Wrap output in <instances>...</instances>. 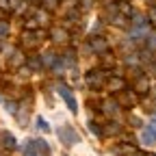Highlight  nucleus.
<instances>
[{
	"instance_id": "obj_4",
	"label": "nucleus",
	"mask_w": 156,
	"mask_h": 156,
	"mask_svg": "<svg viewBox=\"0 0 156 156\" xmlns=\"http://www.w3.org/2000/svg\"><path fill=\"white\" fill-rule=\"evenodd\" d=\"M141 141H143L145 145H154V143H156V124H152V126H147V128L143 130Z\"/></svg>"
},
{
	"instance_id": "obj_6",
	"label": "nucleus",
	"mask_w": 156,
	"mask_h": 156,
	"mask_svg": "<svg viewBox=\"0 0 156 156\" xmlns=\"http://www.w3.org/2000/svg\"><path fill=\"white\" fill-rule=\"evenodd\" d=\"M89 48H91L93 52H100V54H102V52H106L108 46H106V39H104V37H93L91 44H89Z\"/></svg>"
},
{
	"instance_id": "obj_13",
	"label": "nucleus",
	"mask_w": 156,
	"mask_h": 156,
	"mask_svg": "<svg viewBox=\"0 0 156 156\" xmlns=\"http://www.w3.org/2000/svg\"><path fill=\"white\" fill-rule=\"evenodd\" d=\"M22 61H24L22 52H20V50H15V52L11 54V65H13V67H20V65H22Z\"/></svg>"
},
{
	"instance_id": "obj_3",
	"label": "nucleus",
	"mask_w": 156,
	"mask_h": 156,
	"mask_svg": "<svg viewBox=\"0 0 156 156\" xmlns=\"http://www.w3.org/2000/svg\"><path fill=\"white\" fill-rule=\"evenodd\" d=\"M58 93H61V98L65 100V104L69 106V111H72V113H76V111H78V104H76V100H74V93H72L67 87H63V85L58 87Z\"/></svg>"
},
{
	"instance_id": "obj_25",
	"label": "nucleus",
	"mask_w": 156,
	"mask_h": 156,
	"mask_svg": "<svg viewBox=\"0 0 156 156\" xmlns=\"http://www.w3.org/2000/svg\"><path fill=\"white\" fill-rule=\"evenodd\" d=\"M44 2H46L48 9H56L58 7V0H44Z\"/></svg>"
},
{
	"instance_id": "obj_26",
	"label": "nucleus",
	"mask_w": 156,
	"mask_h": 156,
	"mask_svg": "<svg viewBox=\"0 0 156 156\" xmlns=\"http://www.w3.org/2000/svg\"><path fill=\"white\" fill-rule=\"evenodd\" d=\"M150 22H152V24H156V7H154V9H150Z\"/></svg>"
},
{
	"instance_id": "obj_15",
	"label": "nucleus",
	"mask_w": 156,
	"mask_h": 156,
	"mask_svg": "<svg viewBox=\"0 0 156 156\" xmlns=\"http://www.w3.org/2000/svg\"><path fill=\"white\" fill-rule=\"evenodd\" d=\"M28 67H33V69H41L44 67V61L39 56H30L28 58Z\"/></svg>"
},
{
	"instance_id": "obj_31",
	"label": "nucleus",
	"mask_w": 156,
	"mask_h": 156,
	"mask_svg": "<svg viewBox=\"0 0 156 156\" xmlns=\"http://www.w3.org/2000/svg\"><path fill=\"white\" fill-rule=\"evenodd\" d=\"M0 50H2V41H0Z\"/></svg>"
},
{
	"instance_id": "obj_14",
	"label": "nucleus",
	"mask_w": 156,
	"mask_h": 156,
	"mask_svg": "<svg viewBox=\"0 0 156 156\" xmlns=\"http://www.w3.org/2000/svg\"><path fill=\"white\" fill-rule=\"evenodd\" d=\"M39 37H41V33H39V35H30V33H24V37H22V39H24V44H26V46H37L35 41H37Z\"/></svg>"
},
{
	"instance_id": "obj_23",
	"label": "nucleus",
	"mask_w": 156,
	"mask_h": 156,
	"mask_svg": "<svg viewBox=\"0 0 156 156\" xmlns=\"http://www.w3.org/2000/svg\"><path fill=\"white\" fill-rule=\"evenodd\" d=\"M37 126H39V128H41L44 132H48V130H50V126L46 124V119H41V117H39V119H37Z\"/></svg>"
},
{
	"instance_id": "obj_2",
	"label": "nucleus",
	"mask_w": 156,
	"mask_h": 156,
	"mask_svg": "<svg viewBox=\"0 0 156 156\" xmlns=\"http://www.w3.org/2000/svg\"><path fill=\"white\" fill-rule=\"evenodd\" d=\"M58 139H61L65 145H72V143L78 141V134H76L74 128H69V126H61V128H58Z\"/></svg>"
},
{
	"instance_id": "obj_21",
	"label": "nucleus",
	"mask_w": 156,
	"mask_h": 156,
	"mask_svg": "<svg viewBox=\"0 0 156 156\" xmlns=\"http://www.w3.org/2000/svg\"><path fill=\"white\" fill-rule=\"evenodd\" d=\"M147 48H150V50H156V33L147 37Z\"/></svg>"
},
{
	"instance_id": "obj_7",
	"label": "nucleus",
	"mask_w": 156,
	"mask_h": 156,
	"mask_svg": "<svg viewBox=\"0 0 156 156\" xmlns=\"http://www.w3.org/2000/svg\"><path fill=\"white\" fill-rule=\"evenodd\" d=\"M134 91H136V93H147V91H150V78H147V76L136 78V83H134Z\"/></svg>"
},
{
	"instance_id": "obj_18",
	"label": "nucleus",
	"mask_w": 156,
	"mask_h": 156,
	"mask_svg": "<svg viewBox=\"0 0 156 156\" xmlns=\"http://www.w3.org/2000/svg\"><path fill=\"white\" fill-rule=\"evenodd\" d=\"M108 87L111 89H124V80L122 78H113V80L108 83Z\"/></svg>"
},
{
	"instance_id": "obj_30",
	"label": "nucleus",
	"mask_w": 156,
	"mask_h": 156,
	"mask_svg": "<svg viewBox=\"0 0 156 156\" xmlns=\"http://www.w3.org/2000/svg\"><path fill=\"white\" fill-rule=\"evenodd\" d=\"M0 7H2V9H9V2H7V0H0Z\"/></svg>"
},
{
	"instance_id": "obj_22",
	"label": "nucleus",
	"mask_w": 156,
	"mask_h": 156,
	"mask_svg": "<svg viewBox=\"0 0 156 156\" xmlns=\"http://www.w3.org/2000/svg\"><path fill=\"white\" fill-rule=\"evenodd\" d=\"M89 128H91V132H93L95 136H100V134H102V130L98 128V124H95V122H89Z\"/></svg>"
},
{
	"instance_id": "obj_24",
	"label": "nucleus",
	"mask_w": 156,
	"mask_h": 156,
	"mask_svg": "<svg viewBox=\"0 0 156 156\" xmlns=\"http://www.w3.org/2000/svg\"><path fill=\"white\" fill-rule=\"evenodd\" d=\"M106 132H108V134L119 132V126H117V124H108V126H106Z\"/></svg>"
},
{
	"instance_id": "obj_17",
	"label": "nucleus",
	"mask_w": 156,
	"mask_h": 156,
	"mask_svg": "<svg viewBox=\"0 0 156 156\" xmlns=\"http://www.w3.org/2000/svg\"><path fill=\"white\" fill-rule=\"evenodd\" d=\"M119 7H122V9H119V11H122V13H124V15H134V11H132V9H130V5H128V2H126V0H122V2H119Z\"/></svg>"
},
{
	"instance_id": "obj_1",
	"label": "nucleus",
	"mask_w": 156,
	"mask_h": 156,
	"mask_svg": "<svg viewBox=\"0 0 156 156\" xmlns=\"http://www.w3.org/2000/svg\"><path fill=\"white\" fill-rule=\"evenodd\" d=\"M117 104L119 106H124V108H130V106H134L136 104V91L132 89H124V91H119V95H117Z\"/></svg>"
},
{
	"instance_id": "obj_8",
	"label": "nucleus",
	"mask_w": 156,
	"mask_h": 156,
	"mask_svg": "<svg viewBox=\"0 0 156 156\" xmlns=\"http://www.w3.org/2000/svg\"><path fill=\"white\" fill-rule=\"evenodd\" d=\"M117 108H119L117 100H104V102H102V111H104L106 115H115V113H117Z\"/></svg>"
},
{
	"instance_id": "obj_9",
	"label": "nucleus",
	"mask_w": 156,
	"mask_h": 156,
	"mask_svg": "<svg viewBox=\"0 0 156 156\" xmlns=\"http://www.w3.org/2000/svg\"><path fill=\"white\" fill-rule=\"evenodd\" d=\"M50 35H52V39H54L56 44H65V41H67V33H65L63 28H52Z\"/></svg>"
},
{
	"instance_id": "obj_10",
	"label": "nucleus",
	"mask_w": 156,
	"mask_h": 156,
	"mask_svg": "<svg viewBox=\"0 0 156 156\" xmlns=\"http://www.w3.org/2000/svg\"><path fill=\"white\" fill-rule=\"evenodd\" d=\"M0 136H2V141H5V147L7 150H13L15 147V136L11 132H0Z\"/></svg>"
},
{
	"instance_id": "obj_19",
	"label": "nucleus",
	"mask_w": 156,
	"mask_h": 156,
	"mask_svg": "<svg viewBox=\"0 0 156 156\" xmlns=\"http://www.w3.org/2000/svg\"><path fill=\"white\" fill-rule=\"evenodd\" d=\"M132 22H134L136 26H145V17L139 15V13H134V15H132Z\"/></svg>"
},
{
	"instance_id": "obj_32",
	"label": "nucleus",
	"mask_w": 156,
	"mask_h": 156,
	"mask_svg": "<svg viewBox=\"0 0 156 156\" xmlns=\"http://www.w3.org/2000/svg\"><path fill=\"white\" fill-rule=\"evenodd\" d=\"M126 2H128V0H126Z\"/></svg>"
},
{
	"instance_id": "obj_27",
	"label": "nucleus",
	"mask_w": 156,
	"mask_h": 156,
	"mask_svg": "<svg viewBox=\"0 0 156 156\" xmlns=\"http://www.w3.org/2000/svg\"><path fill=\"white\" fill-rule=\"evenodd\" d=\"M7 111L15 115V111H17V106H15V104H11V102H7Z\"/></svg>"
},
{
	"instance_id": "obj_29",
	"label": "nucleus",
	"mask_w": 156,
	"mask_h": 156,
	"mask_svg": "<svg viewBox=\"0 0 156 156\" xmlns=\"http://www.w3.org/2000/svg\"><path fill=\"white\" fill-rule=\"evenodd\" d=\"M26 156H37V152H35V147H30V143H28V150H26Z\"/></svg>"
},
{
	"instance_id": "obj_12",
	"label": "nucleus",
	"mask_w": 156,
	"mask_h": 156,
	"mask_svg": "<svg viewBox=\"0 0 156 156\" xmlns=\"http://www.w3.org/2000/svg\"><path fill=\"white\" fill-rule=\"evenodd\" d=\"M35 145H37V150H39V152H41V156H50V145H48L46 141L37 139V141H35Z\"/></svg>"
},
{
	"instance_id": "obj_5",
	"label": "nucleus",
	"mask_w": 156,
	"mask_h": 156,
	"mask_svg": "<svg viewBox=\"0 0 156 156\" xmlns=\"http://www.w3.org/2000/svg\"><path fill=\"white\" fill-rule=\"evenodd\" d=\"M87 83H89V87L98 89V87L102 85V72H100V69H91V72H87Z\"/></svg>"
},
{
	"instance_id": "obj_28",
	"label": "nucleus",
	"mask_w": 156,
	"mask_h": 156,
	"mask_svg": "<svg viewBox=\"0 0 156 156\" xmlns=\"http://www.w3.org/2000/svg\"><path fill=\"white\" fill-rule=\"evenodd\" d=\"M130 124L132 126H141V119H139V117H130Z\"/></svg>"
},
{
	"instance_id": "obj_16",
	"label": "nucleus",
	"mask_w": 156,
	"mask_h": 156,
	"mask_svg": "<svg viewBox=\"0 0 156 156\" xmlns=\"http://www.w3.org/2000/svg\"><path fill=\"white\" fill-rule=\"evenodd\" d=\"M26 113H28V111H26V106H22V108H20V111L15 113V115H17V122L22 124V126L26 124Z\"/></svg>"
},
{
	"instance_id": "obj_20",
	"label": "nucleus",
	"mask_w": 156,
	"mask_h": 156,
	"mask_svg": "<svg viewBox=\"0 0 156 156\" xmlns=\"http://www.w3.org/2000/svg\"><path fill=\"white\" fill-rule=\"evenodd\" d=\"M5 35H9V24L5 20H0V37H5Z\"/></svg>"
},
{
	"instance_id": "obj_11",
	"label": "nucleus",
	"mask_w": 156,
	"mask_h": 156,
	"mask_svg": "<svg viewBox=\"0 0 156 156\" xmlns=\"http://www.w3.org/2000/svg\"><path fill=\"white\" fill-rule=\"evenodd\" d=\"M41 61H44V67H56V65H58V63H56V54H52V52L44 54Z\"/></svg>"
}]
</instances>
